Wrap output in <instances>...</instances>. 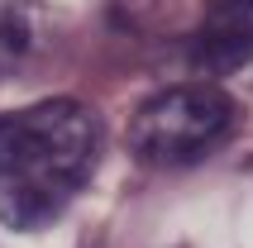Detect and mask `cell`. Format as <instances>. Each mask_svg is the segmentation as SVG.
<instances>
[{
	"mask_svg": "<svg viewBox=\"0 0 253 248\" xmlns=\"http://www.w3.org/2000/svg\"><path fill=\"white\" fill-rule=\"evenodd\" d=\"M191 57L201 72L229 77L253 62V0H206L201 29L191 39Z\"/></svg>",
	"mask_w": 253,
	"mask_h": 248,
	"instance_id": "3957f363",
	"label": "cell"
},
{
	"mask_svg": "<svg viewBox=\"0 0 253 248\" xmlns=\"http://www.w3.org/2000/svg\"><path fill=\"white\" fill-rule=\"evenodd\" d=\"M100 158V120L82 100H39L0 115V224L34 234L82 196Z\"/></svg>",
	"mask_w": 253,
	"mask_h": 248,
	"instance_id": "6da1fadb",
	"label": "cell"
},
{
	"mask_svg": "<svg viewBox=\"0 0 253 248\" xmlns=\"http://www.w3.org/2000/svg\"><path fill=\"white\" fill-rule=\"evenodd\" d=\"M29 43H34V29H29L24 5L19 0H0V77H10L29 57Z\"/></svg>",
	"mask_w": 253,
	"mask_h": 248,
	"instance_id": "277c9868",
	"label": "cell"
},
{
	"mask_svg": "<svg viewBox=\"0 0 253 248\" xmlns=\"http://www.w3.org/2000/svg\"><path fill=\"white\" fill-rule=\"evenodd\" d=\"M239 129V105L220 86H172L129 115V153L153 167H191L225 148Z\"/></svg>",
	"mask_w": 253,
	"mask_h": 248,
	"instance_id": "7a4b0ae2",
	"label": "cell"
}]
</instances>
